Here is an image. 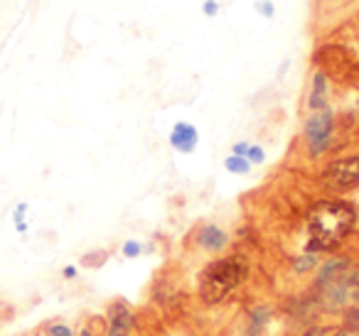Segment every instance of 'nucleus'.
Returning a JSON list of instances; mask_svg holds the SVG:
<instances>
[{"label":"nucleus","instance_id":"f257e3e1","mask_svg":"<svg viewBox=\"0 0 359 336\" xmlns=\"http://www.w3.org/2000/svg\"><path fill=\"white\" fill-rule=\"evenodd\" d=\"M354 209L344 202H320L318 206L310 209L308 216V233L310 248L315 251H330L339 246L347 238V233L354 226Z\"/></svg>","mask_w":359,"mask_h":336},{"label":"nucleus","instance_id":"f03ea898","mask_svg":"<svg viewBox=\"0 0 359 336\" xmlns=\"http://www.w3.org/2000/svg\"><path fill=\"white\" fill-rule=\"evenodd\" d=\"M246 277V260L241 255H229L212 262L200 277V295L207 304H217L239 287Z\"/></svg>","mask_w":359,"mask_h":336},{"label":"nucleus","instance_id":"7ed1b4c3","mask_svg":"<svg viewBox=\"0 0 359 336\" xmlns=\"http://www.w3.org/2000/svg\"><path fill=\"white\" fill-rule=\"evenodd\" d=\"M332 192H349L359 184V158H342L332 162L323 174Z\"/></svg>","mask_w":359,"mask_h":336},{"label":"nucleus","instance_id":"20e7f679","mask_svg":"<svg viewBox=\"0 0 359 336\" xmlns=\"http://www.w3.org/2000/svg\"><path fill=\"white\" fill-rule=\"evenodd\" d=\"M305 138H308V148L313 155L325 153L332 138V115L330 111H315L313 118L305 125Z\"/></svg>","mask_w":359,"mask_h":336},{"label":"nucleus","instance_id":"39448f33","mask_svg":"<svg viewBox=\"0 0 359 336\" xmlns=\"http://www.w3.org/2000/svg\"><path fill=\"white\" fill-rule=\"evenodd\" d=\"M130 324H133V314L126 304L111 307V319H109V336H128Z\"/></svg>","mask_w":359,"mask_h":336},{"label":"nucleus","instance_id":"423d86ee","mask_svg":"<svg viewBox=\"0 0 359 336\" xmlns=\"http://www.w3.org/2000/svg\"><path fill=\"white\" fill-rule=\"evenodd\" d=\"M170 143H172V148L180 150V153H192L197 145V130L187 123L175 125L172 135H170Z\"/></svg>","mask_w":359,"mask_h":336},{"label":"nucleus","instance_id":"0eeeda50","mask_svg":"<svg viewBox=\"0 0 359 336\" xmlns=\"http://www.w3.org/2000/svg\"><path fill=\"white\" fill-rule=\"evenodd\" d=\"M200 243L205 248H210V251H219L226 243V236H224V231H219L217 226H207L200 231Z\"/></svg>","mask_w":359,"mask_h":336},{"label":"nucleus","instance_id":"6e6552de","mask_svg":"<svg viewBox=\"0 0 359 336\" xmlns=\"http://www.w3.org/2000/svg\"><path fill=\"white\" fill-rule=\"evenodd\" d=\"M323 101H325V76L318 74L313 81V99H310V106H313V108H320Z\"/></svg>","mask_w":359,"mask_h":336},{"label":"nucleus","instance_id":"1a4fd4ad","mask_svg":"<svg viewBox=\"0 0 359 336\" xmlns=\"http://www.w3.org/2000/svg\"><path fill=\"white\" fill-rule=\"evenodd\" d=\"M226 169L236 174H246L249 172V160H244L241 155H231V158L226 160Z\"/></svg>","mask_w":359,"mask_h":336},{"label":"nucleus","instance_id":"9d476101","mask_svg":"<svg viewBox=\"0 0 359 336\" xmlns=\"http://www.w3.org/2000/svg\"><path fill=\"white\" fill-rule=\"evenodd\" d=\"M246 155H249L251 162H261V160H264V150L261 148H249V153Z\"/></svg>","mask_w":359,"mask_h":336},{"label":"nucleus","instance_id":"9b49d317","mask_svg":"<svg viewBox=\"0 0 359 336\" xmlns=\"http://www.w3.org/2000/svg\"><path fill=\"white\" fill-rule=\"evenodd\" d=\"M50 334H52V336H72V331L67 329V326L55 324V326H52V329H50Z\"/></svg>","mask_w":359,"mask_h":336},{"label":"nucleus","instance_id":"f8f14e48","mask_svg":"<svg viewBox=\"0 0 359 336\" xmlns=\"http://www.w3.org/2000/svg\"><path fill=\"white\" fill-rule=\"evenodd\" d=\"M123 251H126V255H128V258H133V255H138V253H140V246H138V243H126Z\"/></svg>","mask_w":359,"mask_h":336},{"label":"nucleus","instance_id":"ddd939ff","mask_svg":"<svg viewBox=\"0 0 359 336\" xmlns=\"http://www.w3.org/2000/svg\"><path fill=\"white\" fill-rule=\"evenodd\" d=\"M215 10H217L215 3H207V13H210V15H212V13H215Z\"/></svg>","mask_w":359,"mask_h":336},{"label":"nucleus","instance_id":"4468645a","mask_svg":"<svg viewBox=\"0 0 359 336\" xmlns=\"http://www.w3.org/2000/svg\"><path fill=\"white\" fill-rule=\"evenodd\" d=\"M334 336H352V334H347V331H339V334H334Z\"/></svg>","mask_w":359,"mask_h":336},{"label":"nucleus","instance_id":"2eb2a0df","mask_svg":"<svg viewBox=\"0 0 359 336\" xmlns=\"http://www.w3.org/2000/svg\"><path fill=\"white\" fill-rule=\"evenodd\" d=\"M81 336H91V334H89V331H81Z\"/></svg>","mask_w":359,"mask_h":336}]
</instances>
